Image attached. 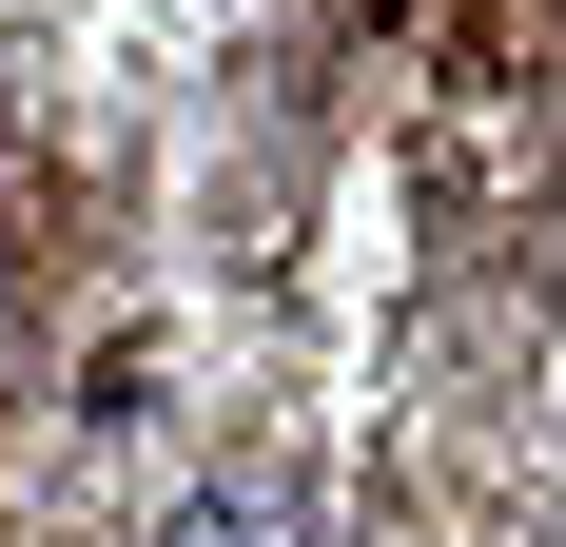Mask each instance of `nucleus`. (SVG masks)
<instances>
[{
    "mask_svg": "<svg viewBox=\"0 0 566 547\" xmlns=\"http://www.w3.org/2000/svg\"><path fill=\"white\" fill-rule=\"evenodd\" d=\"M157 547H313V528H293V489H274V469H234V489H196Z\"/></svg>",
    "mask_w": 566,
    "mask_h": 547,
    "instance_id": "f257e3e1",
    "label": "nucleus"
}]
</instances>
